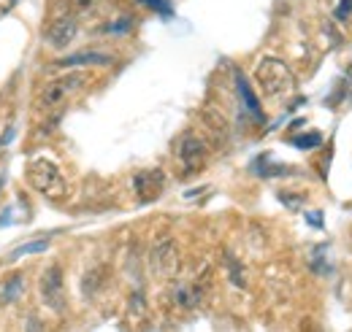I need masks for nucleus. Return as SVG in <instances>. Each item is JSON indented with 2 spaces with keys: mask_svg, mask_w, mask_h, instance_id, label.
Wrapping results in <instances>:
<instances>
[{
  "mask_svg": "<svg viewBox=\"0 0 352 332\" xmlns=\"http://www.w3.org/2000/svg\"><path fill=\"white\" fill-rule=\"evenodd\" d=\"M255 82L261 86L268 100H285L296 89V76L293 71L279 60V57H263L255 68Z\"/></svg>",
  "mask_w": 352,
  "mask_h": 332,
  "instance_id": "nucleus-1",
  "label": "nucleus"
},
{
  "mask_svg": "<svg viewBox=\"0 0 352 332\" xmlns=\"http://www.w3.org/2000/svg\"><path fill=\"white\" fill-rule=\"evenodd\" d=\"M87 73L82 71H68L63 76H54L44 82V86L38 89V108L44 111H52V108H60L65 103H71L85 86H87Z\"/></svg>",
  "mask_w": 352,
  "mask_h": 332,
  "instance_id": "nucleus-2",
  "label": "nucleus"
},
{
  "mask_svg": "<svg viewBox=\"0 0 352 332\" xmlns=\"http://www.w3.org/2000/svg\"><path fill=\"white\" fill-rule=\"evenodd\" d=\"M28 181H30V187L36 192H41V195L52 198V200L68 198V181H65L63 170L54 165L52 160H46V157H38V160H33L28 165Z\"/></svg>",
  "mask_w": 352,
  "mask_h": 332,
  "instance_id": "nucleus-3",
  "label": "nucleus"
},
{
  "mask_svg": "<svg viewBox=\"0 0 352 332\" xmlns=\"http://www.w3.org/2000/svg\"><path fill=\"white\" fill-rule=\"evenodd\" d=\"M182 268V254L174 235H157L149 249V270L157 278H174Z\"/></svg>",
  "mask_w": 352,
  "mask_h": 332,
  "instance_id": "nucleus-4",
  "label": "nucleus"
},
{
  "mask_svg": "<svg viewBox=\"0 0 352 332\" xmlns=\"http://www.w3.org/2000/svg\"><path fill=\"white\" fill-rule=\"evenodd\" d=\"M206 154H209L206 141H204L201 135H195L192 130L182 132V138L176 141V160H179V170H182L184 178H187V176H195V173L204 170V165H206Z\"/></svg>",
  "mask_w": 352,
  "mask_h": 332,
  "instance_id": "nucleus-5",
  "label": "nucleus"
},
{
  "mask_svg": "<svg viewBox=\"0 0 352 332\" xmlns=\"http://www.w3.org/2000/svg\"><path fill=\"white\" fill-rule=\"evenodd\" d=\"M38 297L49 311H54V313L65 311V278H63V268L57 262L44 268V273L38 278Z\"/></svg>",
  "mask_w": 352,
  "mask_h": 332,
  "instance_id": "nucleus-6",
  "label": "nucleus"
},
{
  "mask_svg": "<svg viewBox=\"0 0 352 332\" xmlns=\"http://www.w3.org/2000/svg\"><path fill=\"white\" fill-rule=\"evenodd\" d=\"M76 33H79V19L74 14H63V16H57V19H52L46 25L44 43L54 51H63V49H68L74 43Z\"/></svg>",
  "mask_w": 352,
  "mask_h": 332,
  "instance_id": "nucleus-7",
  "label": "nucleus"
},
{
  "mask_svg": "<svg viewBox=\"0 0 352 332\" xmlns=\"http://www.w3.org/2000/svg\"><path fill=\"white\" fill-rule=\"evenodd\" d=\"M163 187H166V173L160 167H146L133 178V189L141 203H152L155 198H160Z\"/></svg>",
  "mask_w": 352,
  "mask_h": 332,
  "instance_id": "nucleus-8",
  "label": "nucleus"
},
{
  "mask_svg": "<svg viewBox=\"0 0 352 332\" xmlns=\"http://www.w3.org/2000/svg\"><path fill=\"white\" fill-rule=\"evenodd\" d=\"M233 76H236V92H239L241 106H244V108H247L258 122H265L263 108H261V103H258V97H255V92H252L250 82H247V76H244L241 71H233Z\"/></svg>",
  "mask_w": 352,
  "mask_h": 332,
  "instance_id": "nucleus-9",
  "label": "nucleus"
},
{
  "mask_svg": "<svg viewBox=\"0 0 352 332\" xmlns=\"http://www.w3.org/2000/svg\"><path fill=\"white\" fill-rule=\"evenodd\" d=\"M57 65H63V68L114 65V57H111V54H103V51H79V54H71V57H63V60H57Z\"/></svg>",
  "mask_w": 352,
  "mask_h": 332,
  "instance_id": "nucleus-10",
  "label": "nucleus"
},
{
  "mask_svg": "<svg viewBox=\"0 0 352 332\" xmlns=\"http://www.w3.org/2000/svg\"><path fill=\"white\" fill-rule=\"evenodd\" d=\"M25 292H28V278H25V273H14V276H8V281L0 287V303H3V305H14V303H19V300L25 297Z\"/></svg>",
  "mask_w": 352,
  "mask_h": 332,
  "instance_id": "nucleus-11",
  "label": "nucleus"
},
{
  "mask_svg": "<svg viewBox=\"0 0 352 332\" xmlns=\"http://www.w3.org/2000/svg\"><path fill=\"white\" fill-rule=\"evenodd\" d=\"M131 30H133L131 14H125V16H117V19H111L109 25H103V27H100V33H103V36H128Z\"/></svg>",
  "mask_w": 352,
  "mask_h": 332,
  "instance_id": "nucleus-12",
  "label": "nucleus"
},
{
  "mask_svg": "<svg viewBox=\"0 0 352 332\" xmlns=\"http://www.w3.org/2000/svg\"><path fill=\"white\" fill-rule=\"evenodd\" d=\"M322 143V135L320 132H307V135H296L293 138V146L296 149H314Z\"/></svg>",
  "mask_w": 352,
  "mask_h": 332,
  "instance_id": "nucleus-13",
  "label": "nucleus"
},
{
  "mask_svg": "<svg viewBox=\"0 0 352 332\" xmlns=\"http://www.w3.org/2000/svg\"><path fill=\"white\" fill-rule=\"evenodd\" d=\"M49 249V241H33V244H25V246H19V249L14 251L11 257L14 259H19V257H28V254H38V251H46Z\"/></svg>",
  "mask_w": 352,
  "mask_h": 332,
  "instance_id": "nucleus-14",
  "label": "nucleus"
},
{
  "mask_svg": "<svg viewBox=\"0 0 352 332\" xmlns=\"http://www.w3.org/2000/svg\"><path fill=\"white\" fill-rule=\"evenodd\" d=\"M228 273H230V281L236 284V287H244V270H241V265L228 254Z\"/></svg>",
  "mask_w": 352,
  "mask_h": 332,
  "instance_id": "nucleus-15",
  "label": "nucleus"
},
{
  "mask_svg": "<svg viewBox=\"0 0 352 332\" xmlns=\"http://www.w3.org/2000/svg\"><path fill=\"white\" fill-rule=\"evenodd\" d=\"M141 5H146V8H152V11H160V14H174V8H171V3L168 0H138Z\"/></svg>",
  "mask_w": 352,
  "mask_h": 332,
  "instance_id": "nucleus-16",
  "label": "nucleus"
},
{
  "mask_svg": "<svg viewBox=\"0 0 352 332\" xmlns=\"http://www.w3.org/2000/svg\"><path fill=\"white\" fill-rule=\"evenodd\" d=\"M352 14V0H342L339 8H336V19H347Z\"/></svg>",
  "mask_w": 352,
  "mask_h": 332,
  "instance_id": "nucleus-17",
  "label": "nucleus"
},
{
  "mask_svg": "<svg viewBox=\"0 0 352 332\" xmlns=\"http://www.w3.org/2000/svg\"><path fill=\"white\" fill-rule=\"evenodd\" d=\"M16 3H19V0H0V19H3V16H8V11H11Z\"/></svg>",
  "mask_w": 352,
  "mask_h": 332,
  "instance_id": "nucleus-18",
  "label": "nucleus"
}]
</instances>
